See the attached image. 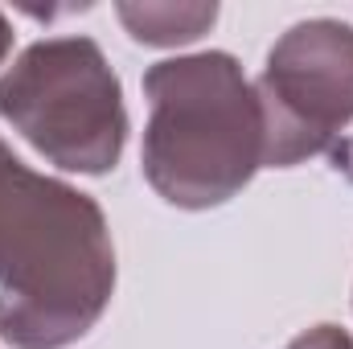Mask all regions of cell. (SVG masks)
Listing matches in <instances>:
<instances>
[{
	"label": "cell",
	"mask_w": 353,
	"mask_h": 349,
	"mask_svg": "<svg viewBox=\"0 0 353 349\" xmlns=\"http://www.w3.org/2000/svg\"><path fill=\"white\" fill-rule=\"evenodd\" d=\"M263 107V169H292L337 148L353 123V25L296 21L267 50L255 83Z\"/></svg>",
	"instance_id": "4"
},
{
	"label": "cell",
	"mask_w": 353,
	"mask_h": 349,
	"mask_svg": "<svg viewBox=\"0 0 353 349\" xmlns=\"http://www.w3.org/2000/svg\"><path fill=\"white\" fill-rule=\"evenodd\" d=\"M144 181L176 210H214L263 169V107L226 50L181 54L144 70Z\"/></svg>",
	"instance_id": "2"
},
{
	"label": "cell",
	"mask_w": 353,
	"mask_h": 349,
	"mask_svg": "<svg viewBox=\"0 0 353 349\" xmlns=\"http://www.w3.org/2000/svg\"><path fill=\"white\" fill-rule=\"evenodd\" d=\"M8 50H12V25H8V17L0 12V66H4V58H8Z\"/></svg>",
	"instance_id": "7"
},
{
	"label": "cell",
	"mask_w": 353,
	"mask_h": 349,
	"mask_svg": "<svg viewBox=\"0 0 353 349\" xmlns=\"http://www.w3.org/2000/svg\"><path fill=\"white\" fill-rule=\"evenodd\" d=\"M115 17L132 41L173 50V46H189L214 29L218 4L214 0L210 4L205 0H123V4H115Z\"/></svg>",
	"instance_id": "5"
},
{
	"label": "cell",
	"mask_w": 353,
	"mask_h": 349,
	"mask_svg": "<svg viewBox=\"0 0 353 349\" xmlns=\"http://www.w3.org/2000/svg\"><path fill=\"white\" fill-rule=\"evenodd\" d=\"M288 349H353V337L341 325H312L300 337H292Z\"/></svg>",
	"instance_id": "6"
},
{
	"label": "cell",
	"mask_w": 353,
	"mask_h": 349,
	"mask_svg": "<svg viewBox=\"0 0 353 349\" xmlns=\"http://www.w3.org/2000/svg\"><path fill=\"white\" fill-rule=\"evenodd\" d=\"M115 296L103 206L0 140V337L12 349L83 341Z\"/></svg>",
	"instance_id": "1"
},
{
	"label": "cell",
	"mask_w": 353,
	"mask_h": 349,
	"mask_svg": "<svg viewBox=\"0 0 353 349\" xmlns=\"http://www.w3.org/2000/svg\"><path fill=\"white\" fill-rule=\"evenodd\" d=\"M0 123L62 173H111L128 144L119 74L94 37H41L0 74Z\"/></svg>",
	"instance_id": "3"
}]
</instances>
